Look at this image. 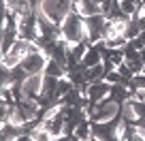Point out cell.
Here are the masks:
<instances>
[{
	"label": "cell",
	"instance_id": "obj_1",
	"mask_svg": "<svg viewBox=\"0 0 145 141\" xmlns=\"http://www.w3.org/2000/svg\"><path fill=\"white\" fill-rule=\"evenodd\" d=\"M60 39L66 41L68 45H77V43H88V34H86V19L77 13V11H71L66 17L60 24Z\"/></svg>",
	"mask_w": 145,
	"mask_h": 141
},
{
	"label": "cell",
	"instance_id": "obj_15",
	"mask_svg": "<svg viewBox=\"0 0 145 141\" xmlns=\"http://www.w3.org/2000/svg\"><path fill=\"white\" fill-rule=\"evenodd\" d=\"M141 15H145V5H143V7H141Z\"/></svg>",
	"mask_w": 145,
	"mask_h": 141
},
{
	"label": "cell",
	"instance_id": "obj_10",
	"mask_svg": "<svg viewBox=\"0 0 145 141\" xmlns=\"http://www.w3.org/2000/svg\"><path fill=\"white\" fill-rule=\"evenodd\" d=\"M72 135L77 137V139H81V141H88L92 137V120H86V122H81L77 128H75V132Z\"/></svg>",
	"mask_w": 145,
	"mask_h": 141
},
{
	"label": "cell",
	"instance_id": "obj_17",
	"mask_svg": "<svg viewBox=\"0 0 145 141\" xmlns=\"http://www.w3.org/2000/svg\"><path fill=\"white\" fill-rule=\"evenodd\" d=\"M143 5H145V0H141V7H143Z\"/></svg>",
	"mask_w": 145,
	"mask_h": 141
},
{
	"label": "cell",
	"instance_id": "obj_9",
	"mask_svg": "<svg viewBox=\"0 0 145 141\" xmlns=\"http://www.w3.org/2000/svg\"><path fill=\"white\" fill-rule=\"evenodd\" d=\"M120 7L124 9V13L128 17L141 15V0H120Z\"/></svg>",
	"mask_w": 145,
	"mask_h": 141
},
{
	"label": "cell",
	"instance_id": "obj_5",
	"mask_svg": "<svg viewBox=\"0 0 145 141\" xmlns=\"http://www.w3.org/2000/svg\"><path fill=\"white\" fill-rule=\"evenodd\" d=\"M109 94H111V83H107V81H96V83H90V86H88V90H86L88 105L100 103V100H105Z\"/></svg>",
	"mask_w": 145,
	"mask_h": 141
},
{
	"label": "cell",
	"instance_id": "obj_16",
	"mask_svg": "<svg viewBox=\"0 0 145 141\" xmlns=\"http://www.w3.org/2000/svg\"><path fill=\"white\" fill-rule=\"evenodd\" d=\"M92 2H98V5H100V2H103V0H92Z\"/></svg>",
	"mask_w": 145,
	"mask_h": 141
},
{
	"label": "cell",
	"instance_id": "obj_8",
	"mask_svg": "<svg viewBox=\"0 0 145 141\" xmlns=\"http://www.w3.org/2000/svg\"><path fill=\"white\" fill-rule=\"evenodd\" d=\"M43 75H49V77H56V79H62L66 77V66L64 64H60L58 60H49L45 66V73Z\"/></svg>",
	"mask_w": 145,
	"mask_h": 141
},
{
	"label": "cell",
	"instance_id": "obj_7",
	"mask_svg": "<svg viewBox=\"0 0 145 141\" xmlns=\"http://www.w3.org/2000/svg\"><path fill=\"white\" fill-rule=\"evenodd\" d=\"M107 68H105V64L100 62V64H96V66H92V68H88L86 71V77H88V81L90 83H96V81H105L107 79Z\"/></svg>",
	"mask_w": 145,
	"mask_h": 141
},
{
	"label": "cell",
	"instance_id": "obj_4",
	"mask_svg": "<svg viewBox=\"0 0 145 141\" xmlns=\"http://www.w3.org/2000/svg\"><path fill=\"white\" fill-rule=\"evenodd\" d=\"M43 94V75H28V79L22 83V98L39 100Z\"/></svg>",
	"mask_w": 145,
	"mask_h": 141
},
{
	"label": "cell",
	"instance_id": "obj_6",
	"mask_svg": "<svg viewBox=\"0 0 145 141\" xmlns=\"http://www.w3.org/2000/svg\"><path fill=\"white\" fill-rule=\"evenodd\" d=\"M75 11L83 19H88V17H94V15H100V5L92 2V0H75Z\"/></svg>",
	"mask_w": 145,
	"mask_h": 141
},
{
	"label": "cell",
	"instance_id": "obj_12",
	"mask_svg": "<svg viewBox=\"0 0 145 141\" xmlns=\"http://www.w3.org/2000/svg\"><path fill=\"white\" fill-rule=\"evenodd\" d=\"M118 73L122 75V77H126L128 81H130V79L135 77V73H132V68L128 66V62H126V60H124V62H122V64H120V66H118Z\"/></svg>",
	"mask_w": 145,
	"mask_h": 141
},
{
	"label": "cell",
	"instance_id": "obj_11",
	"mask_svg": "<svg viewBox=\"0 0 145 141\" xmlns=\"http://www.w3.org/2000/svg\"><path fill=\"white\" fill-rule=\"evenodd\" d=\"M32 141H54V137H51L43 126H36L34 131H32Z\"/></svg>",
	"mask_w": 145,
	"mask_h": 141
},
{
	"label": "cell",
	"instance_id": "obj_3",
	"mask_svg": "<svg viewBox=\"0 0 145 141\" xmlns=\"http://www.w3.org/2000/svg\"><path fill=\"white\" fill-rule=\"evenodd\" d=\"M19 39L28 43H36V39L41 37V32H39V17H36V11L34 13H28L24 17H19Z\"/></svg>",
	"mask_w": 145,
	"mask_h": 141
},
{
	"label": "cell",
	"instance_id": "obj_13",
	"mask_svg": "<svg viewBox=\"0 0 145 141\" xmlns=\"http://www.w3.org/2000/svg\"><path fill=\"white\" fill-rule=\"evenodd\" d=\"M139 39H141V41H143V45H145V30H143V32H141V34H139Z\"/></svg>",
	"mask_w": 145,
	"mask_h": 141
},
{
	"label": "cell",
	"instance_id": "obj_2",
	"mask_svg": "<svg viewBox=\"0 0 145 141\" xmlns=\"http://www.w3.org/2000/svg\"><path fill=\"white\" fill-rule=\"evenodd\" d=\"M47 62H49V58L43 54V49L36 45V43H32L30 51L26 54V58L22 60V64H19V66H22L28 75H43V73H45Z\"/></svg>",
	"mask_w": 145,
	"mask_h": 141
},
{
	"label": "cell",
	"instance_id": "obj_14",
	"mask_svg": "<svg viewBox=\"0 0 145 141\" xmlns=\"http://www.w3.org/2000/svg\"><path fill=\"white\" fill-rule=\"evenodd\" d=\"M139 54H141V58H143V62H145V47H143V49L139 51Z\"/></svg>",
	"mask_w": 145,
	"mask_h": 141
}]
</instances>
